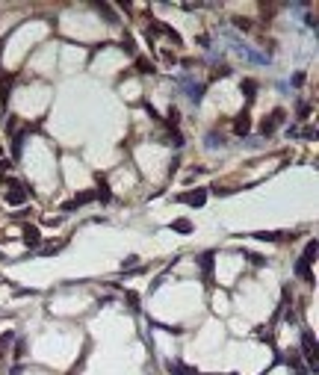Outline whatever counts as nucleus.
I'll return each mask as SVG.
<instances>
[{
  "label": "nucleus",
  "instance_id": "nucleus-1",
  "mask_svg": "<svg viewBox=\"0 0 319 375\" xmlns=\"http://www.w3.org/2000/svg\"><path fill=\"white\" fill-rule=\"evenodd\" d=\"M180 201H186V204H192V207H201V204L207 201V192H204V189H192V192H186V195H180Z\"/></svg>",
  "mask_w": 319,
  "mask_h": 375
},
{
  "label": "nucleus",
  "instance_id": "nucleus-2",
  "mask_svg": "<svg viewBox=\"0 0 319 375\" xmlns=\"http://www.w3.org/2000/svg\"><path fill=\"white\" fill-rule=\"evenodd\" d=\"M281 121H284V113H281V109H275V113H272V118H266V121H263V127H260V130H263V133H272V130L278 127Z\"/></svg>",
  "mask_w": 319,
  "mask_h": 375
},
{
  "label": "nucleus",
  "instance_id": "nucleus-3",
  "mask_svg": "<svg viewBox=\"0 0 319 375\" xmlns=\"http://www.w3.org/2000/svg\"><path fill=\"white\" fill-rule=\"evenodd\" d=\"M24 242H27V246H39V242H42L39 228H24Z\"/></svg>",
  "mask_w": 319,
  "mask_h": 375
},
{
  "label": "nucleus",
  "instance_id": "nucleus-4",
  "mask_svg": "<svg viewBox=\"0 0 319 375\" xmlns=\"http://www.w3.org/2000/svg\"><path fill=\"white\" fill-rule=\"evenodd\" d=\"M6 201H9V204H24V201H27V192H24L21 186H15V189L6 192Z\"/></svg>",
  "mask_w": 319,
  "mask_h": 375
},
{
  "label": "nucleus",
  "instance_id": "nucleus-5",
  "mask_svg": "<svg viewBox=\"0 0 319 375\" xmlns=\"http://www.w3.org/2000/svg\"><path fill=\"white\" fill-rule=\"evenodd\" d=\"M172 228H175V231H192V224H189L186 219H177V222L172 224Z\"/></svg>",
  "mask_w": 319,
  "mask_h": 375
},
{
  "label": "nucleus",
  "instance_id": "nucleus-6",
  "mask_svg": "<svg viewBox=\"0 0 319 375\" xmlns=\"http://www.w3.org/2000/svg\"><path fill=\"white\" fill-rule=\"evenodd\" d=\"M248 127H251L248 118H239V121H236V133H248Z\"/></svg>",
  "mask_w": 319,
  "mask_h": 375
},
{
  "label": "nucleus",
  "instance_id": "nucleus-7",
  "mask_svg": "<svg viewBox=\"0 0 319 375\" xmlns=\"http://www.w3.org/2000/svg\"><path fill=\"white\" fill-rule=\"evenodd\" d=\"M242 92H246L248 98H254V80H248V83H242Z\"/></svg>",
  "mask_w": 319,
  "mask_h": 375
},
{
  "label": "nucleus",
  "instance_id": "nucleus-8",
  "mask_svg": "<svg viewBox=\"0 0 319 375\" xmlns=\"http://www.w3.org/2000/svg\"><path fill=\"white\" fill-rule=\"evenodd\" d=\"M124 302H127L130 307H139V305H136V302H139V298H136V293H127V295H124Z\"/></svg>",
  "mask_w": 319,
  "mask_h": 375
}]
</instances>
